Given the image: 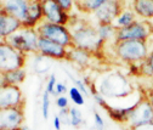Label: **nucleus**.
Returning <instances> with one entry per match:
<instances>
[{
	"mask_svg": "<svg viewBox=\"0 0 153 130\" xmlns=\"http://www.w3.org/2000/svg\"><path fill=\"white\" fill-rule=\"evenodd\" d=\"M56 105L60 109H63V108H68V99L63 95V96H59L56 100Z\"/></svg>",
	"mask_w": 153,
	"mask_h": 130,
	"instance_id": "33",
	"label": "nucleus"
},
{
	"mask_svg": "<svg viewBox=\"0 0 153 130\" xmlns=\"http://www.w3.org/2000/svg\"><path fill=\"white\" fill-rule=\"evenodd\" d=\"M97 33L100 35V38L106 43L108 40H111L112 38H114L116 40V35H117V28L113 25H97L96 27Z\"/></svg>",
	"mask_w": 153,
	"mask_h": 130,
	"instance_id": "23",
	"label": "nucleus"
},
{
	"mask_svg": "<svg viewBox=\"0 0 153 130\" xmlns=\"http://www.w3.org/2000/svg\"><path fill=\"white\" fill-rule=\"evenodd\" d=\"M67 74H68V77L71 78V80L74 83V86L78 88V89L82 91V94H83L84 96H89V91H88V89H86V84L84 83V80H79V79L74 78L73 76H71L69 73H67Z\"/></svg>",
	"mask_w": 153,
	"mask_h": 130,
	"instance_id": "28",
	"label": "nucleus"
},
{
	"mask_svg": "<svg viewBox=\"0 0 153 130\" xmlns=\"http://www.w3.org/2000/svg\"><path fill=\"white\" fill-rule=\"evenodd\" d=\"M92 59H94V53H91L86 50L75 48V46L68 49L67 60L79 67H83V68L89 67L92 62Z\"/></svg>",
	"mask_w": 153,
	"mask_h": 130,
	"instance_id": "16",
	"label": "nucleus"
},
{
	"mask_svg": "<svg viewBox=\"0 0 153 130\" xmlns=\"http://www.w3.org/2000/svg\"><path fill=\"white\" fill-rule=\"evenodd\" d=\"M149 36V26L142 21H135L128 27L117 29L116 42L124 40H142L147 42Z\"/></svg>",
	"mask_w": 153,
	"mask_h": 130,
	"instance_id": "8",
	"label": "nucleus"
},
{
	"mask_svg": "<svg viewBox=\"0 0 153 130\" xmlns=\"http://www.w3.org/2000/svg\"><path fill=\"white\" fill-rule=\"evenodd\" d=\"M68 94H69V99L73 101L74 105L76 106H83L85 103V100H84V95L82 94V91L75 88V86H72L69 90H68Z\"/></svg>",
	"mask_w": 153,
	"mask_h": 130,
	"instance_id": "25",
	"label": "nucleus"
},
{
	"mask_svg": "<svg viewBox=\"0 0 153 130\" xmlns=\"http://www.w3.org/2000/svg\"><path fill=\"white\" fill-rule=\"evenodd\" d=\"M43 20H44V16H43L42 0H30L29 9H28V17H27V21L22 23L23 27L36 28V26Z\"/></svg>",
	"mask_w": 153,
	"mask_h": 130,
	"instance_id": "17",
	"label": "nucleus"
},
{
	"mask_svg": "<svg viewBox=\"0 0 153 130\" xmlns=\"http://www.w3.org/2000/svg\"><path fill=\"white\" fill-rule=\"evenodd\" d=\"M123 12V5L120 0H107V1L95 11L92 15L99 25H113L117 17Z\"/></svg>",
	"mask_w": 153,
	"mask_h": 130,
	"instance_id": "10",
	"label": "nucleus"
},
{
	"mask_svg": "<svg viewBox=\"0 0 153 130\" xmlns=\"http://www.w3.org/2000/svg\"><path fill=\"white\" fill-rule=\"evenodd\" d=\"M56 76L55 74H51V76L49 77V80H48V84H46V88H45V90L49 92L50 95H53V96H56Z\"/></svg>",
	"mask_w": 153,
	"mask_h": 130,
	"instance_id": "29",
	"label": "nucleus"
},
{
	"mask_svg": "<svg viewBox=\"0 0 153 130\" xmlns=\"http://www.w3.org/2000/svg\"><path fill=\"white\" fill-rule=\"evenodd\" d=\"M56 1L60 4V6H61L67 13H69L71 10H72L73 6H74V0H56Z\"/></svg>",
	"mask_w": 153,
	"mask_h": 130,
	"instance_id": "31",
	"label": "nucleus"
},
{
	"mask_svg": "<svg viewBox=\"0 0 153 130\" xmlns=\"http://www.w3.org/2000/svg\"><path fill=\"white\" fill-rule=\"evenodd\" d=\"M26 53L16 50L5 42L0 43V72L5 73L25 68Z\"/></svg>",
	"mask_w": 153,
	"mask_h": 130,
	"instance_id": "6",
	"label": "nucleus"
},
{
	"mask_svg": "<svg viewBox=\"0 0 153 130\" xmlns=\"http://www.w3.org/2000/svg\"><path fill=\"white\" fill-rule=\"evenodd\" d=\"M128 130H153V122L145 123V124L134 126V128H128Z\"/></svg>",
	"mask_w": 153,
	"mask_h": 130,
	"instance_id": "34",
	"label": "nucleus"
},
{
	"mask_svg": "<svg viewBox=\"0 0 153 130\" xmlns=\"http://www.w3.org/2000/svg\"><path fill=\"white\" fill-rule=\"evenodd\" d=\"M38 53L51 60H67L68 49L40 36L39 42H38Z\"/></svg>",
	"mask_w": 153,
	"mask_h": 130,
	"instance_id": "13",
	"label": "nucleus"
},
{
	"mask_svg": "<svg viewBox=\"0 0 153 130\" xmlns=\"http://www.w3.org/2000/svg\"><path fill=\"white\" fill-rule=\"evenodd\" d=\"M134 106V105H132ZM132 106L130 107H126V108H117V107H112L109 106L108 103H106L103 106V108L107 111L108 116L118 123H123V124H126V120H128V117L132 109Z\"/></svg>",
	"mask_w": 153,
	"mask_h": 130,
	"instance_id": "20",
	"label": "nucleus"
},
{
	"mask_svg": "<svg viewBox=\"0 0 153 130\" xmlns=\"http://www.w3.org/2000/svg\"><path fill=\"white\" fill-rule=\"evenodd\" d=\"M18 130H30V128H29L28 125H26V124H23V125H22V126H21L20 129H18Z\"/></svg>",
	"mask_w": 153,
	"mask_h": 130,
	"instance_id": "39",
	"label": "nucleus"
},
{
	"mask_svg": "<svg viewBox=\"0 0 153 130\" xmlns=\"http://www.w3.org/2000/svg\"><path fill=\"white\" fill-rule=\"evenodd\" d=\"M149 122H153V108L149 100L145 95L132 106V109L126 120V125L128 128H134Z\"/></svg>",
	"mask_w": 153,
	"mask_h": 130,
	"instance_id": "7",
	"label": "nucleus"
},
{
	"mask_svg": "<svg viewBox=\"0 0 153 130\" xmlns=\"http://www.w3.org/2000/svg\"><path fill=\"white\" fill-rule=\"evenodd\" d=\"M39 34L35 28H25L22 27L18 32L13 33L6 38L5 42L16 50L23 53H38V42H39Z\"/></svg>",
	"mask_w": 153,
	"mask_h": 130,
	"instance_id": "4",
	"label": "nucleus"
},
{
	"mask_svg": "<svg viewBox=\"0 0 153 130\" xmlns=\"http://www.w3.org/2000/svg\"><path fill=\"white\" fill-rule=\"evenodd\" d=\"M114 51L117 57L129 65L141 63L148 57V46L142 40H124L114 43Z\"/></svg>",
	"mask_w": 153,
	"mask_h": 130,
	"instance_id": "3",
	"label": "nucleus"
},
{
	"mask_svg": "<svg viewBox=\"0 0 153 130\" xmlns=\"http://www.w3.org/2000/svg\"><path fill=\"white\" fill-rule=\"evenodd\" d=\"M60 117L63 125H71V116H69V108L60 109V113L57 114Z\"/></svg>",
	"mask_w": 153,
	"mask_h": 130,
	"instance_id": "30",
	"label": "nucleus"
},
{
	"mask_svg": "<svg viewBox=\"0 0 153 130\" xmlns=\"http://www.w3.org/2000/svg\"><path fill=\"white\" fill-rule=\"evenodd\" d=\"M42 6L44 21L55 25L68 26L71 17L56 0H42Z\"/></svg>",
	"mask_w": 153,
	"mask_h": 130,
	"instance_id": "9",
	"label": "nucleus"
},
{
	"mask_svg": "<svg viewBox=\"0 0 153 130\" xmlns=\"http://www.w3.org/2000/svg\"><path fill=\"white\" fill-rule=\"evenodd\" d=\"M34 71L36 73H45L51 67V59L45 57L40 53H34Z\"/></svg>",
	"mask_w": 153,
	"mask_h": 130,
	"instance_id": "24",
	"label": "nucleus"
},
{
	"mask_svg": "<svg viewBox=\"0 0 153 130\" xmlns=\"http://www.w3.org/2000/svg\"><path fill=\"white\" fill-rule=\"evenodd\" d=\"M146 62H147V65L149 66L151 71L153 72V51H151V52H149V55H148V57L146 59Z\"/></svg>",
	"mask_w": 153,
	"mask_h": 130,
	"instance_id": "37",
	"label": "nucleus"
},
{
	"mask_svg": "<svg viewBox=\"0 0 153 130\" xmlns=\"http://www.w3.org/2000/svg\"><path fill=\"white\" fill-rule=\"evenodd\" d=\"M27 77V73L25 71V68L21 69H16V71H10V72H5V73H0V85H17L20 86Z\"/></svg>",
	"mask_w": 153,
	"mask_h": 130,
	"instance_id": "18",
	"label": "nucleus"
},
{
	"mask_svg": "<svg viewBox=\"0 0 153 130\" xmlns=\"http://www.w3.org/2000/svg\"><path fill=\"white\" fill-rule=\"evenodd\" d=\"M56 95H60V96H63L65 92H67V86L63 84V83H57L56 84Z\"/></svg>",
	"mask_w": 153,
	"mask_h": 130,
	"instance_id": "35",
	"label": "nucleus"
},
{
	"mask_svg": "<svg viewBox=\"0 0 153 130\" xmlns=\"http://www.w3.org/2000/svg\"><path fill=\"white\" fill-rule=\"evenodd\" d=\"M0 130H18V129H0Z\"/></svg>",
	"mask_w": 153,
	"mask_h": 130,
	"instance_id": "40",
	"label": "nucleus"
},
{
	"mask_svg": "<svg viewBox=\"0 0 153 130\" xmlns=\"http://www.w3.org/2000/svg\"><path fill=\"white\" fill-rule=\"evenodd\" d=\"M136 21V13L134 10H123V12L117 17V20L113 22V26L117 29L123 28V27H128L131 23H134Z\"/></svg>",
	"mask_w": 153,
	"mask_h": 130,
	"instance_id": "22",
	"label": "nucleus"
},
{
	"mask_svg": "<svg viewBox=\"0 0 153 130\" xmlns=\"http://www.w3.org/2000/svg\"><path fill=\"white\" fill-rule=\"evenodd\" d=\"M68 29L75 48L86 50L95 55L102 49L105 44V42L100 38L96 27L85 21H76Z\"/></svg>",
	"mask_w": 153,
	"mask_h": 130,
	"instance_id": "2",
	"label": "nucleus"
},
{
	"mask_svg": "<svg viewBox=\"0 0 153 130\" xmlns=\"http://www.w3.org/2000/svg\"><path fill=\"white\" fill-rule=\"evenodd\" d=\"M53 128H55V130H61V128H62V122L59 116L53 117Z\"/></svg>",
	"mask_w": 153,
	"mask_h": 130,
	"instance_id": "36",
	"label": "nucleus"
},
{
	"mask_svg": "<svg viewBox=\"0 0 153 130\" xmlns=\"http://www.w3.org/2000/svg\"><path fill=\"white\" fill-rule=\"evenodd\" d=\"M69 116H71V125L74 128H79L83 123V114L76 107L69 108Z\"/></svg>",
	"mask_w": 153,
	"mask_h": 130,
	"instance_id": "26",
	"label": "nucleus"
},
{
	"mask_svg": "<svg viewBox=\"0 0 153 130\" xmlns=\"http://www.w3.org/2000/svg\"><path fill=\"white\" fill-rule=\"evenodd\" d=\"M11 107H25V99L20 86L0 85V109Z\"/></svg>",
	"mask_w": 153,
	"mask_h": 130,
	"instance_id": "11",
	"label": "nucleus"
},
{
	"mask_svg": "<svg viewBox=\"0 0 153 130\" xmlns=\"http://www.w3.org/2000/svg\"><path fill=\"white\" fill-rule=\"evenodd\" d=\"M147 99L149 100V102H151V106H152V108H153V89H151V90H148V92H147Z\"/></svg>",
	"mask_w": 153,
	"mask_h": 130,
	"instance_id": "38",
	"label": "nucleus"
},
{
	"mask_svg": "<svg viewBox=\"0 0 153 130\" xmlns=\"http://www.w3.org/2000/svg\"><path fill=\"white\" fill-rule=\"evenodd\" d=\"M35 29H36L38 34H39V36H42V38L55 42V43L60 44L67 49L74 46L71 32H69L67 26L55 25V23H50V22H46L43 20L36 26Z\"/></svg>",
	"mask_w": 153,
	"mask_h": 130,
	"instance_id": "5",
	"label": "nucleus"
},
{
	"mask_svg": "<svg viewBox=\"0 0 153 130\" xmlns=\"http://www.w3.org/2000/svg\"><path fill=\"white\" fill-rule=\"evenodd\" d=\"M49 109H50V94L46 90H44L42 97V113L44 119L49 118Z\"/></svg>",
	"mask_w": 153,
	"mask_h": 130,
	"instance_id": "27",
	"label": "nucleus"
},
{
	"mask_svg": "<svg viewBox=\"0 0 153 130\" xmlns=\"http://www.w3.org/2000/svg\"><path fill=\"white\" fill-rule=\"evenodd\" d=\"M132 10L146 20H153V0H134Z\"/></svg>",
	"mask_w": 153,
	"mask_h": 130,
	"instance_id": "19",
	"label": "nucleus"
},
{
	"mask_svg": "<svg viewBox=\"0 0 153 130\" xmlns=\"http://www.w3.org/2000/svg\"><path fill=\"white\" fill-rule=\"evenodd\" d=\"M97 91L107 99H122L132 94V85L129 79L120 72L111 71L100 77Z\"/></svg>",
	"mask_w": 153,
	"mask_h": 130,
	"instance_id": "1",
	"label": "nucleus"
},
{
	"mask_svg": "<svg viewBox=\"0 0 153 130\" xmlns=\"http://www.w3.org/2000/svg\"><path fill=\"white\" fill-rule=\"evenodd\" d=\"M30 0H5L1 4V10L6 13L16 17L22 23L27 21L28 9H29Z\"/></svg>",
	"mask_w": 153,
	"mask_h": 130,
	"instance_id": "14",
	"label": "nucleus"
},
{
	"mask_svg": "<svg viewBox=\"0 0 153 130\" xmlns=\"http://www.w3.org/2000/svg\"><path fill=\"white\" fill-rule=\"evenodd\" d=\"M94 123H95V128L97 130L105 129V122H103L102 117L100 116V113H97V112H94Z\"/></svg>",
	"mask_w": 153,
	"mask_h": 130,
	"instance_id": "32",
	"label": "nucleus"
},
{
	"mask_svg": "<svg viewBox=\"0 0 153 130\" xmlns=\"http://www.w3.org/2000/svg\"><path fill=\"white\" fill-rule=\"evenodd\" d=\"M25 122V107L0 109V129H20Z\"/></svg>",
	"mask_w": 153,
	"mask_h": 130,
	"instance_id": "12",
	"label": "nucleus"
},
{
	"mask_svg": "<svg viewBox=\"0 0 153 130\" xmlns=\"http://www.w3.org/2000/svg\"><path fill=\"white\" fill-rule=\"evenodd\" d=\"M107 0H74V6L84 13H94Z\"/></svg>",
	"mask_w": 153,
	"mask_h": 130,
	"instance_id": "21",
	"label": "nucleus"
},
{
	"mask_svg": "<svg viewBox=\"0 0 153 130\" xmlns=\"http://www.w3.org/2000/svg\"><path fill=\"white\" fill-rule=\"evenodd\" d=\"M22 27L23 25L20 20L6 13L4 10L0 11V36H1V40H5L13 33L18 32Z\"/></svg>",
	"mask_w": 153,
	"mask_h": 130,
	"instance_id": "15",
	"label": "nucleus"
}]
</instances>
